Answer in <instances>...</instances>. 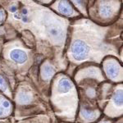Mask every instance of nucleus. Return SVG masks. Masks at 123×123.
I'll list each match as a JSON object with an SVG mask.
<instances>
[{
    "instance_id": "obj_16",
    "label": "nucleus",
    "mask_w": 123,
    "mask_h": 123,
    "mask_svg": "<svg viewBox=\"0 0 123 123\" xmlns=\"http://www.w3.org/2000/svg\"><path fill=\"white\" fill-rule=\"evenodd\" d=\"M4 19V12L3 11H0V22Z\"/></svg>"
},
{
    "instance_id": "obj_1",
    "label": "nucleus",
    "mask_w": 123,
    "mask_h": 123,
    "mask_svg": "<svg viewBox=\"0 0 123 123\" xmlns=\"http://www.w3.org/2000/svg\"><path fill=\"white\" fill-rule=\"evenodd\" d=\"M71 52L75 60L82 61L88 57L90 49L85 42L81 40H76L71 45Z\"/></svg>"
},
{
    "instance_id": "obj_14",
    "label": "nucleus",
    "mask_w": 123,
    "mask_h": 123,
    "mask_svg": "<svg viewBox=\"0 0 123 123\" xmlns=\"http://www.w3.org/2000/svg\"><path fill=\"white\" fill-rule=\"evenodd\" d=\"M87 94H88L90 98H93V97L95 96V90L94 89H89L88 91H87Z\"/></svg>"
},
{
    "instance_id": "obj_15",
    "label": "nucleus",
    "mask_w": 123,
    "mask_h": 123,
    "mask_svg": "<svg viewBox=\"0 0 123 123\" xmlns=\"http://www.w3.org/2000/svg\"><path fill=\"white\" fill-rule=\"evenodd\" d=\"M9 10H10V12H17V6L12 5V6H11V7H10Z\"/></svg>"
},
{
    "instance_id": "obj_4",
    "label": "nucleus",
    "mask_w": 123,
    "mask_h": 123,
    "mask_svg": "<svg viewBox=\"0 0 123 123\" xmlns=\"http://www.w3.org/2000/svg\"><path fill=\"white\" fill-rule=\"evenodd\" d=\"M105 71H106L107 75L109 76V78L114 80L118 76L119 66L116 62H107L106 66H105Z\"/></svg>"
},
{
    "instance_id": "obj_9",
    "label": "nucleus",
    "mask_w": 123,
    "mask_h": 123,
    "mask_svg": "<svg viewBox=\"0 0 123 123\" xmlns=\"http://www.w3.org/2000/svg\"><path fill=\"white\" fill-rule=\"evenodd\" d=\"M81 115L86 120H90V121H93L94 119H96L98 117V113L95 111H90L88 110V109H82L81 111Z\"/></svg>"
},
{
    "instance_id": "obj_6",
    "label": "nucleus",
    "mask_w": 123,
    "mask_h": 123,
    "mask_svg": "<svg viewBox=\"0 0 123 123\" xmlns=\"http://www.w3.org/2000/svg\"><path fill=\"white\" fill-rule=\"evenodd\" d=\"M58 11L60 12V13L63 15H66V16H71L73 14V9L72 7L71 6L70 3L67 1H61L59 2L58 3Z\"/></svg>"
},
{
    "instance_id": "obj_3",
    "label": "nucleus",
    "mask_w": 123,
    "mask_h": 123,
    "mask_svg": "<svg viewBox=\"0 0 123 123\" xmlns=\"http://www.w3.org/2000/svg\"><path fill=\"white\" fill-rule=\"evenodd\" d=\"M10 57L12 60H13L15 62L21 64L25 62L27 59V54L25 52L21 49H13L10 53Z\"/></svg>"
},
{
    "instance_id": "obj_7",
    "label": "nucleus",
    "mask_w": 123,
    "mask_h": 123,
    "mask_svg": "<svg viewBox=\"0 0 123 123\" xmlns=\"http://www.w3.org/2000/svg\"><path fill=\"white\" fill-rule=\"evenodd\" d=\"M10 109H11V104L9 101L3 97H0V117L8 114Z\"/></svg>"
},
{
    "instance_id": "obj_5",
    "label": "nucleus",
    "mask_w": 123,
    "mask_h": 123,
    "mask_svg": "<svg viewBox=\"0 0 123 123\" xmlns=\"http://www.w3.org/2000/svg\"><path fill=\"white\" fill-rule=\"evenodd\" d=\"M73 87V85L70 80H68L66 77H62L58 81V90L62 93L69 92Z\"/></svg>"
},
{
    "instance_id": "obj_8",
    "label": "nucleus",
    "mask_w": 123,
    "mask_h": 123,
    "mask_svg": "<svg viewBox=\"0 0 123 123\" xmlns=\"http://www.w3.org/2000/svg\"><path fill=\"white\" fill-rule=\"evenodd\" d=\"M100 14L104 17H110L112 13V7L108 3H103L100 7Z\"/></svg>"
},
{
    "instance_id": "obj_10",
    "label": "nucleus",
    "mask_w": 123,
    "mask_h": 123,
    "mask_svg": "<svg viewBox=\"0 0 123 123\" xmlns=\"http://www.w3.org/2000/svg\"><path fill=\"white\" fill-rule=\"evenodd\" d=\"M54 71H55V70H54V68H53V67L49 66V64L44 65L43 67L42 68V76H43V78L45 79V80L49 79L53 75Z\"/></svg>"
},
{
    "instance_id": "obj_11",
    "label": "nucleus",
    "mask_w": 123,
    "mask_h": 123,
    "mask_svg": "<svg viewBox=\"0 0 123 123\" xmlns=\"http://www.w3.org/2000/svg\"><path fill=\"white\" fill-rule=\"evenodd\" d=\"M31 100H32V94L28 92L23 91L18 95V101L21 104H28Z\"/></svg>"
},
{
    "instance_id": "obj_2",
    "label": "nucleus",
    "mask_w": 123,
    "mask_h": 123,
    "mask_svg": "<svg viewBox=\"0 0 123 123\" xmlns=\"http://www.w3.org/2000/svg\"><path fill=\"white\" fill-rule=\"evenodd\" d=\"M48 32L50 38L55 41H61L63 36V32L62 27L57 25H51L48 28Z\"/></svg>"
},
{
    "instance_id": "obj_13",
    "label": "nucleus",
    "mask_w": 123,
    "mask_h": 123,
    "mask_svg": "<svg viewBox=\"0 0 123 123\" xmlns=\"http://www.w3.org/2000/svg\"><path fill=\"white\" fill-rule=\"evenodd\" d=\"M0 90H2L3 91H6L7 90V81L4 80V78L1 75H0Z\"/></svg>"
},
{
    "instance_id": "obj_12",
    "label": "nucleus",
    "mask_w": 123,
    "mask_h": 123,
    "mask_svg": "<svg viewBox=\"0 0 123 123\" xmlns=\"http://www.w3.org/2000/svg\"><path fill=\"white\" fill-rule=\"evenodd\" d=\"M113 101L117 106H122V91L121 90H117L116 94H114Z\"/></svg>"
}]
</instances>
